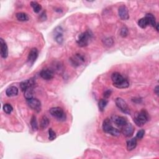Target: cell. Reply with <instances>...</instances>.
<instances>
[{"instance_id":"27","label":"cell","mask_w":159,"mask_h":159,"mask_svg":"<svg viewBox=\"0 0 159 159\" xmlns=\"http://www.w3.org/2000/svg\"><path fill=\"white\" fill-rule=\"evenodd\" d=\"M3 110L6 114H10L13 111V108L12 106L9 104H5L3 106Z\"/></svg>"},{"instance_id":"17","label":"cell","mask_w":159,"mask_h":159,"mask_svg":"<svg viewBox=\"0 0 159 159\" xmlns=\"http://www.w3.org/2000/svg\"><path fill=\"white\" fill-rule=\"evenodd\" d=\"M6 95L9 97H12L17 95L18 94V89L14 86H11L8 88L6 91Z\"/></svg>"},{"instance_id":"31","label":"cell","mask_w":159,"mask_h":159,"mask_svg":"<svg viewBox=\"0 0 159 159\" xmlns=\"http://www.w3.org/2000/svg\"><path fill=\"white\" fill-rule=\"evenodd\" d=\"M112 91L111 90H107V91H106L104 93V97L105 98H108L110 95H111V94Z\"/></svg>"},{"instance_id":"33","label":"cell","mask_w":159,"mask_h":159,"mask_svg":"<svg viewBox=\"0 0 159 159\" xmlns=\"http://www.w3.org/2000/svg\"><path fill=\"white\" fill-rule=\"evenodd\" d=\"M158 24H157V27H156L157 31H158Z\"/></svg>"},{"instance_id":"7","label":"cell","mask_w":159,"mask_h":159,"mask_svg":"<svg viewBox=\"0 0 159 159\" xmlns=\"http://www.w3.org/2000/svg\"><path fill=\"white\" fill-rule=\"evenodd\" d=\"M121 132L124 136L127 137H130L134 134V128L131 124L127 122L124 126L121 127Z\"/></svg>"},{"instance_id":"12","label":"cell","mask_w":159,"mask_h":159,"mask_svg":"<svg viewBox=\"0 0 159 159\" xmlns=\"http://www.w3.org/2000/svg\"><path fill=\"white\" fill-rule=\"evenodd\" d=\"M118 14L120 18L122 20H127L129 18L128 9L124 5L121 6L118 9Z\"/></svg>"},{"instance_id":"1","label":"cell","mask_w":159,"mask_h":159,"mask_svg":"<svg viewBox=\"0 0 159 159\" xmlns=\"http://www.w3.org/2000/svg\"><path fill=\"white\" fill-rule=\"evenodd\" d=\"M111 79L113 82V85L117 88H126L129 86V81L118 72L112 74Z\"/></svg>"},{"instance_id":"32","label":"cell","mask_w":159,"mask_h":159,"mask_svg":"<svg viewBox=\"0 0 159 159\" xmlns=\"http://www.w3.org/2000/svg\"><path fill=\"white\" fill-rule=\"evenodd\" d=\"M154 91H155V93L157 94V95H158V86H157L155 87Z\"/></svg>"},{"instance_id":"23","label":"cell","mask_w":159,"mask_h":159,"mask_svg":"<svg viewBox=\"0 0 159 159\" xmlns=\"http://www.w3.org/2000/svg\"><path fill=\"white\" fill-rule=\"evenodd\" d=\"M108 101L106 99H101L100 101H99L98 103V107H99V109L101 112H103L104 110L105 107L106 106V105L108 104Z\"/></svg>"},{"instance_id":"24","label":"cell","mask_w":159,"mask_h":159,"mask_svg":"<svg viewBox=\"0 0 159 159\" xmlns=\"http://www.w3.org/2000/svg\"><path fill=\"white\" fill-rule=\"evenodd\" d=\"M49 120L46 116H43L40 121V127L42 129H45L49 126Z\"/></svg>"},{"instance_id":"14","label":"cell","mask_w":159,"mask_h":159,"mask_svg":"<svg viewBox=\"0 0 159 159\" xmlns=\"http://www.w3.org/2000/svg\"><path fill=\"white\" fill-rule=\"evenodd\" d=\"M0 45H1V55L3 58H6L8 55V49L6 43L2 38L0 39Z\"/></svg>"},{"instance_id":"4","label":"cell","mask_w":159,"mask_h":159,"mask_svg":"<svg viewBox=\"0 0 159 159\" xmlns=\"http://www.w3.org/2000/svg\"><path fill=\"white\" fill-rule=\"evenodd\" d=\"M50 114L58 120H63L65 119V114L63 109L59 107L52 108L50 109Z\"/></svg>"},{"instance_id":"16","label":"cell","mask_w":159,"mask_h":159,"mask_svg":"<svg viewBox=\"0 0 159 159\" xmlns=\"http://www.w3.org/2000/svg\"><path fill=\"white\" fill-rule=\"evenodd\" d=\"M113 127L111 124V119L106 118L104 119L103 123V129L104 132L109 134L110 131L113 129Z\"/></svg>"},{"instance_id":"18","label":"cell","mask_w":159,"mask_h":159,"mask_svg":"<svg viewBox=\"0 0 159 159\" xmlns=\"http://www.w3.org/2000/svg\"><path fill=\"white\" fill-rule=\"evenodd\" d=\"M137 146V138L134 137L127 142V149L129 151L132 150Z\"/></svg>"},{"instance_id":"20","label":"cell","mask_w":159,"mask_h":159,"mask_svg":"<svg viewBox=\"0 0 159 159\" xmlns=\"http://www.w3.org/2000/svg\"><path fill=\"white\" fill-rule=\"evenodd\" d=\"M138 24L141 28H142V29H144L147 26H148L149 25H150L148 19H147L145 17L139 19V21L138 22Z\"/></svg>"},{"instance_id":"19","label":"cell","mask_w":159,"mask_h":159,"mask_svg":"<svg viewBox=\"0 0 159 159\" xmlns=\"http://www.w3.org/2000/svg\"><path fill=\"white\" fill-rule=\"evenodd\" d=\"M145 17L147 19H148L150 25H151L152 27H155L156 26V22H155V18L154 16L151 13H148L145 15Z\"/></svg>"},{"instance_id":"28","label":"cell","mask_w":159,"mask_h":159,"mask_svg":"<svg viewBox=\"0 0 159 159\" xmlns=\"http://www.w3.org/2000/svg\"><path fill=\"white\" fill-rule=\"evenodd\" d=\"M56 138V134L52 130V129H50L49 130V139L50 140H53Z\"/></svg>"},{"instance_id":"15","label":"cell","mask_w":159,"mask_h":159,"mask_svg":"<svg viewBox=\"0 0 159 159\" xmlns=\"http://www.w3.org/2000/svg\"><path fill=\"white\" fill-rule=\"evenodd\" d=\"M38 57V50L36 48H32L29 52L28 55V61L31 64H33L36 60Z\"/></svg>"},{"instance_id":"6","label":"cell","mask_w":159,"mask_h":159,"mask_svg":"<svg viewBox=\"0 0 159 159\" xmlns=\"http://www.w3.org/2000/svg\"><path fill=\"white\" fill-rule=\"evenodd\" d=\"M115 103H116L117 107L122 112V113H126V114L130 113V111H129L128 106L126 102L123 99L121 98H117L116 99Z\"/></svg>"},{"instance_id":"8","label":"cell","mask_w":159,"mask_h":159,"mask_svg":"<svg viewBox=\"0 0 159 159\" xmlns=\"http://www.w3.org/2000/svg\"><path fill=\"white\" fill-rule=\"evenodd\" d=\"M35 84H36V82H35L34 79H29L26 81H24L21 82L20 83V88L21 90L24 92L27 90L29 89V88H34L35 86Z\"/></svg>"},{"instance_id":"22","label":"cell","mask_w":159,"mask_h":159,"mask_svg":"<svg viewBox=\"0 0 159 159\" xmlns=\"http://www.w3.org/2000/svg\"><path fill=\"white\" fill-rule=\"evenodd\" d=\"M31 5L32 8H33L34 11L36 13H39L41 9H42V6H41V5L36 1L31 2Z\"/></svg>"},{"instance_id":"2","label":"cell","mask_w":159,"mask_h":159,"mask_svg":"<svg viewBox=\"0 0 159 159\" xmlns=\"http://www.w3.org/2000/svg\"><path fill=\"white\" fill-rule=\"evenodd\" d=\"M149 120V114L145 110H142L134 114V122L137 126H144Z\"/></svg>"},{"instance_id":"25","label":"cell","mask_w":159,"mask_h":159,"mask_svg":"<svg viewBox=\"0 0 159 159\" xmlns=\"http://www.w3.org/2000/svg\"><path fill=\"white\" fill-rule=\"evenodd\" d=\"M31 124L32 126V128L34 131H37L38 129V126H37V122L36 120V116H33L31 118Z\"/></svg>"},{"instance_id":"3","label":"cell","mask_w":159,"mask_h":159,"mask_svg":"<svg viewBox=\"0 0 159 159\" xmlns=\"http://www.w3.org/2000/svg\"><path fill=\"white\" fill-rule=\"evenodd\" d=\"M91 34L90 32L86 31L81 34L77 40V44L80 47H85L89 43L90 39H91Z\"/></svg>"},{"instance_id":"5","label":"cell","mask_w":159,"mask_h":159,"mask_svg":"<svg viewBox=\"0 0 159 159\" xmlns=\"http://www.w3.org/2000/svg\"><path fill=\"white\" fill-rule=\"evenodd\" d=\"M27 103L29 107L34 111L37 112V113H39L40 111L41 103L39 99L32 98L31 99H27Z\"/></svg>"},{"instance_id":"9","label":"cell","mask_w":159,"mask_h":159,"mask_svg":"<svg viewBox=\"0 0 159 159\" xmlns=\"http://www.w3.org/2000/svg\"><path fill=\"white\" fill-rule=\"evenodd\" d=\"M70 60L72 65L74 67H78L85 62L83 57L80 54H75L70 58Z\"/></svg>"},{"instance_id":"21","label":"cell","mask_w":159,"mask_h":159,"mask_svg":"<svg viewBox=\"0 0 159 159\" xmlns=\"http://www.w3.org/2000/svg\"><path fill=\"white\" fill-rule=\"evenodd\" d=\"M16 16L17 20H19V21H27L29 20L27 14L24 13H18L16 14Z\"/></svg>"},{"instance_id":"26","label":"cell","mask_w":159,"mask_h":159,"mask_svg":"<svg viewBox=\"0 0 159 159\" xmlns=\"http://www.w3.org/2000/svg\"><path fill=\"white\" fill-rule=\"evenodd\" d=\"M24 93V96L26 98V99H29L33 98V88H29V89L27 90Z\"/></svg>"},{"instance_id":"10","label":"cell","mask_w":159,"mask_h":159,"mask_svg":"<svg viewBox=\"0 0 159 159\" xmlns=\"http://www.w3.org/2000/svg\"><path fill=\"white\" fill-rule=\"evenodd\" d=\"M111 122H114L115 124L119 127H122L124 126L126 124L127 122L126 118L122 116H113L111 117Z\"/></svg>"},{"instance_id":"30","label":"cell","mask_w":159,"mask_h":159,"mask_svg":"<svg viewBox=\"0 0 159 159\" xmlns=\"http://www.w3.org/2000/svg\"><path fill=\"white\" fill-rule=\"evenodd\" d=\"M128 34V31H127V29L126 27H123L121 31V36L122 37H126L127 36V35Z\"/></svg>"},{"instance_id":"11","label":"cell","mask_w":159,"mask_h":159,"mask_svg":"<svg viewBox=\"0 0 159 159\" xmlns=\"http://www.w3.org/2000/svg\"><path fill=\"white\" fill-rule=\"evenodd\" d=\"M40 75L43 79L46 80H49L54 78V73L52 70L50 69L45 68L41 70L40 72Z\"/></svg>"},{"instance_id":"13","label":"cell","mask_w":159,"mask_h":159,"mask_svg":"<svg viewBox=\"0 0 159 159\" xmlns=\"http://www.w3.org/2000/svg\"><path fill=\"white\" fill-rule=\"evenodd\" d=\"M54 38L57 43L61 44L63 42V31L61 27H57L55 29Z\"/></svg>"},{"instance_id":"29","label":"cell","mask_w":159,"mask_h":159,"mask_svg":"<svg viewBox=\"0 0 159 159\" xmlns=\"http://www.w3.org/2000/svg\"><path fill=\"white\" fill-rule=\"evenodd\" d=\"M144 134H145V131L144 130V129H141V130H140L137 132V135H136V138L139 139H142L143 137L144 136Z\"/></svg>"}]
</instances>
